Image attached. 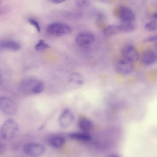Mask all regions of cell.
<instances>
[{
  "label": "cell",
  "instance_id": "obj_1",
  "mask_svg": "<svg viewBox=\"0 0 157 157\" xmlns=\"http://www.w3.org/2000/svg\"><path fill=\"white\" fill-rule=\"evenodd\" d=\"M19 130L17 122L13 119H9L6 120L1 126V136L4 140H11L16 136Z\"/></svg>",
  "mask_w": 157,
  "mask_h": 157
},
{
  "label": "cell",
  "instance_id": "obj_2",
  "mask_svg": "<svg viewBox=\"0 0 157 157\" xmlns=\"http://www.w3.org/2000/svg\"><path fill=\"white\" fill-rule=\"evenodd\" d=\"M45 147L42 144L35 142H30L25 144L24 146V153L30 157H39L45 152Z\"/></svg>",
  "mask_w": 157,
  "mask_h": 157
},
{
  "label": "cell",
  "instance_id": "obj_3",
  "mask_svg": "<svg viewBox=\"0 0 157 157\" xmlns=\"http://www.w3.org/2000/svg\"><path fill=\"white\" fill-rule=\"evenodd\" d=\"M40 81V80L34 77L25 78L21 82L19 85L20 89L25 93L35 94L36 88Z\"/></svg>",
  "mask_w": 157,
  "mask_h": 157
},
{
  "label": "cell",
  "instance_id": "obj_4",
  "mask_svg": "<svg viewBox=\"0 0 157 157\" xmlns=\"http://www.w3.org/2000/svg\"><path fill=\"white\" fill-rule=\"evenodd\" d=\"M114 13L121 21L133 22L136 18L135 14L133 11L123 5H120L115 8Z\"/></svg>",
  "mask_w": 157,
  "mask_h": 157
},
{
  "label": "cell",
  "instance_id": "obj_5",
  "mask_svg": "<svg viewBox=\"0 0 157 157\" xmlns=\"http://www.w3.org/2000/svg\"><path fill=\"white\" fill-rule=\"evenodd\" d=\"M47 31L50 34L62 35L71 33L72 28L70 25L64 23L54 22L48 25Z\"/></svg>",
  "mask_w": 157,
  "mask_h": 157
},
{
  "label": "cell",
  "instance_id": "obj_6",
  "mask_svg": "<svg viewBox=\"0 0 157 157\" xmlns=\"http://www.w3.org/2000/svg\"><path fill=\"white\" fill-rule=\"evenodd\" d=\"M0 108L4 113L10 115L14 114L17 111V106L15 103L6 97L0 98Z\"/></svg>",
  "mask_w": 157,
  "mask_h": 157
},
{
  "label": "cell",
  "instance_id": "obj_7",
  "mask_svg": "<svg viewBox=\"0 0 157 157\" xmlns=\"http://www.w3.org/2000/svg\"><path fill=\"white\" fill-rule=\"evenodd\" d=\"M121 53L123 58L132 63L136 61L139 58L137 50L131 44H127L123 47L121 49Z\"/></svg>",
  "mask_w": 157,
  "mask_h": 157
},
{
  "label": "cell",
  "instance_id": "obj_8",
  "mask_svg": "<svg viewBox=\"0 0 157 157\" xmlns=\"http://www.w3.org/2000/svg\"><path fill=\"white\" fill-rule=\"evenodd\" d=\"M117 72L123 75H127L131 73L133 71V63L124 58L118 60L115 65Z\"/></svg>",
  "mask_w": 157,
  "mask_h": 157
},
{
  "label": "cell",
  "instance_id": "obj_9",
  "mask_svg": "<svg viewBox=\"0 0 157 157\" xmlns=\"http://www.w3.org/2000/svg\"><path fill=\"white\" fill-rule=\"evenodd\" d=\"M74 116L70 109L66 108L62 112L59 118V125L63 128L69 127L73 123Z\"/></svg>",
  "mask_w": 157,
  "mask_h": 157
},
{
  "label": "cell",
  "instance_id": "obj_10",
  "mask_svg": "<svg viewBox=\"0 0 157 157\" xmlns=\"http://www.w3.org/2000/svg\"><path fill=\"white\" fill-rule=\"evenodd\" d=\"M95 40V37L92 33L88 32H82L78 34L76 38L77 44L81 46L89 45L92 43Z\"/></svg>",
  "mask_w": 157,
  "mask_h": 157
},
{
  "label": "cell",
  "instance_id": "obj_11",
  "mask_svg": "<svg viewBox=\"0 0 157 157\" xmlns=\"http://www.w3.org/2000/svg\"><path fill=\"white\" fill-rule=\"evenodd\" d=\"M142 63L145 65L149 66L155 63L157 60V55L154 51L151 50L145 51L140 57Z\"/></svg>",
  "mask_w": 157,
  "mask_h": 157
},
{
  "label": "cell",
  "instance_id": "obj_12",
  "mask_svg": "<svg viewBox=\"0 0 157 157\" xmlns=\"http://www.w3.org/2000/svg\"><path fill=\"white\" fill-rule=\"evenodd\" d=\"M48 144L51 147L59 149L64 145L65 140L63 136L59 135H52L50 136L47 139Z\"/></svg>",
  "mask_w": 157,
  "mask_h": 157
},
{
  "label": "cell",
  "instance_id": "obj_13",
  "mask_svg": "<svg viewBox=\"0 0 157 157\" xmlns=\"http://www.w3.org/2000/svg\"><path fill=\"white\" fill-rule=\"evenodd\" d=\"M78 126L82 132L88 133L92 130L93 124L90 119L83 117L79 119L78 122Z\"/></svg>",
  "mask_w": 157,
  "mask_h": 157
},
{
  "label": "cell",
  "instance_id": "obj_14",
  "mask_svg": "<svg viewBox=\"0 0 157 157\" xmlns=\"http://www.w3.org/2000/svg\"><path fill=\"white\" fill-rule=\"evenodd\" d=\"M69 137L71 139L79 141L88 142L91 140V136L88 133L74 132L70 133Z\"/></svg>",
  "mask_w": 157,
  "mask_h": 157
},
{
  "label": "cell",
  "instance_id": "obj_15",
  "mask_svg": "<svg viewBox=\"0 0 157 157\" xmlns=\"http://www.w3.org/2000/svg\"><path fill=\"white\" fill-rule=\"evenodd\" d=\"M0 47L3 49L17 51L20 48L19 44L14 41L11 40H4L0 42Z\"/></svg>",
  "mask_w": 157,
  "mask_h": 157
},
{
  "label": "cell",
  "instance_id": "obj_16",
  "mask_svg": "<svg viewBox=\"0 0 157 157\" xmlns=\"http://www.w3.org/2000/svg\"><path fill=\"white\" fill-rule=\"evenodd\" d=\"M119 26L120 32L126 33L132 32L136 28L135 24L131 21H121Z\"/></svg>",
  "mask_w": 157,
  "mask_h": 157
},
{
  "label": "cell",
  "instance_id": "obj_17",
  "mask_svg": "<svg viewBox=\"0 0 157 157\" xmlns=\"http://www.w3.org/2000/svg\"><path fill=\"white\" fill-rule=\"evenodd\" d=\"M120 32L119 25H113L106 27L103 30L104 34L109 36L115 34Z\"/></svg>",
  "mask_w": 157,
  "mask_h": 157
},
{
  "label": "cell",
  "instance_id": "obj_18",
  "mask_svg": "<svg viewBox=\"0 0 157 157\" xmlns=\"http://www.w3.org/2000/svg\"><path fill=\"white\" fill-rule=\"evenodd\" d=\"M69 80L73 84L77 85H82L83 81L82 76L77 73L72 74L69 78Z\"/></svg>",
  "mask_w": 157,
  "mask_h": 157
},
{
  "label": "cell",
  "instance_id": "obj_19",
  "mask_svg": "<svg viewBox=\"0 0 157 157\" xmlns=\"http://www.w3.org/2000/svg\"><path fill=\"white\" fill-rule=\"evenodd\" d=\"M50 46L44 40H40L35 46V49L37 51L42 50L49 48Z\"/></svg>",
  "mask_w": 157,
  "mask_h": 157
},
{
  "label": "cell",
  "instance_id": "obj_20",
  "mask_svg": "<svg viewBox=\"0 0 157 157\" xmlns=\"http://www.w3.org/2000/svg\"><path fill=\"white\" fill-rule=\"evenodd\" d=\"M145 29L150 32L153 31L157 29V23L155 21H151L147 23L145 25Z\"/></svg>",
  "mask_w": 157,
  "mask_h": 157
},
{
  "label": "cell",
  "instance_id": "obj_21",
  "mask_svg": "<svg viewBox=\"0 0 157 157\" xmlns=\"http://www.w3.org/2000/svg\"><path fill=\"white\" fill-rule=\"evenodd\" d=\"M75 3L77 6L80 7L88 5L90 2L86 0H76L75 1Z\"/></svg>",
  "mask_w": 157,
  "mask_h": 157
},
{
  "label": "cell",
  "instance_id": "obj_22",
  "mask_svg": "<svg viewBox=\"0 0 157 157\" xmlns=\"http://www.w3.org/2000/svg\"><path fill=\"white\" fill-rule=\"evenodd\" d=\"M29 22L32 25L34 26L36 28L37 31L39 32H40V28L38 22L35 20L33 19H29Z\"/></svg>",
  "mask_w": 157,
  "mask_h": 157
},
{
  "label": "cell",
  "instance_id": "obj_23",
  "mask_svg": "<svg viewBox=\"0 0 157 157\" xmlns=\"http://www.w3.org/2000/svg\"><path fill=\"white\" fill-rule=\"evenodd\" d=\"M144 41L145 42L157 41V35L153 36L147 37L145 39Z\"/></svg>",
  "mask_w": 157,
  "mask_h": 157
},
{
  "label": "cell",
  "instance_id": "obj_24",
  "mask_svg": "<svg viewBox=\"0 0 157 157\" xmlns=\"http://www.w3.org/2000/svg\"><path fill=\"white\" fill-rule=\"evenodd\" d=\"M0 154H3L5 153L6 150V147L5 144L3 143H0Z\"/></svg>",
  "mask_w": 157,
  "mask_h": 157
},
{
  "label": "cell",
  "instance_id": "obj_25",
  "mask_svg": "<svg viewBox=\"0 0 157 157\" xmlns=\"http://www.w3.org/2000/svg\"><path fill=\"white\" fill-rule=\"evenodd\" d=\"M51 2H52L53 3H59L62 2H63L65 1V0H52L50 1Z\"/></svg>",
  "mask_w": 157,
  "mask_h": 157
},
{
  "label": "cell",
  "instance_id": "obj_26",
  "mask_svg": "<svg viewBox=\"0 0 157 157\" xmlns=\"http://www.w3.org/2000/svg\"><path fill=\"white\" fill-rule=\"evenodd\" d=\"M107 157H121V156L117 154H113L110 155Z\"/></svg>",
  "mask_w": 157,
  "mask_h": 157
},
{
  "label": "cell",
  "instance_id": "obj_27",
  "mask_svg": "<svg viewBox=\"0 0 157 157\" xmlns=\"http://www.w3.org/2000/svg\"><path fill=\"white\" fill-rule=\"evenodd\" d=\"M153 17L154 19L157 20V11L154 13L153 15Z\"/></svg>",
  "mask_w": 157,
  "mask_h": 157
},
{
  "label": "cell",
  "instance_id": "obj_28",
  "mask_svg": "<svg viewBox=\"0 0 157 157\" xmlns=\"http://www.w3.org/2000/svg\"><path fill=\"white\" fill-rule=\"evenodd\" d=\"M155 49L157 50V41L156 42L155 45Z\"/></svg>",
  "mask_w": 157,
  "mask_h": 157
}]
</instances>
